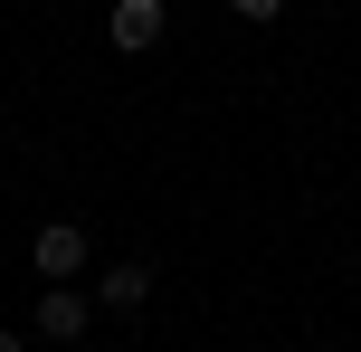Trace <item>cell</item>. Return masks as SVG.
<instances>
[{
	"mask_svg": "<svg viewBox=\"0 0 361 352\" xmlns=\"http://www.w3.org/2000/svg\"><path fill=\"white\" fill-rule=\"evenodd\" d=\"M114 48L124 57H143V48H162V29H171V0H114Z\"/></svg>",
	"mask_w": 361,
	"mask_h": 352,
	"instance_id": "obj_3",
	"label": "cell"
},
{
	"mask_svg": "<svg viewBox=\"0 0 361 352\" xmlns=\"http://www.w3.org/2000/svg\"><path fill=\"white\" fill-rule=\"evenodd\" d=\"M86 324H95V296H76V286H48V296L29 305V334L38 343H76Z\"/></svg>",
	"mask_w": 361,
	"mask_h": 352,
	"instance_id": "obj_2",
	"label": "cell"
},
{
	"mask_svg": "<svg viewBox=\"0 0 361 352\" xmlns=\"http://www.w3.org/2000/svg\"><path fill=\"white\" fill-rule=\"evenodd\" d=\"M143 296H152V267H143V257L105 267V286H95V305H114V315H143Z\"/></svg>",
	"mask_w": 361,
	"mask_h": 352,
	"instance_id": "obj_4",
	"label": "cell"
},
{
	"mask_svg": "<svg viewBox=\"0 0 361 352\" xmlns=\"http://www.w3.org/2000/svg\"><path fill=\"white\" fill-rule=\"evenodd\" d=\"M0 352H19V334H10V324H0Z\"/></svg>",
	"mask_w": 361,
	"mask_h": 352,
	"instance_id": "obj_6",
	"label": "cell"
},
{
	"mask_svg": "<svg viewBox=\"0 0 361 352\" xmlns=\"http://www.w3.org/2000/svg\"><path fill=\"white\" fill-rule=\"evenodd\" d=\"M86 229H76V219H48V229H38V238H29V257H38V277H48V286H76V267H86Z\"/></svg>",
	"mask_w": 361,
	"mask_h": 352,
	"instance_id": "obj_1",
	"label": "cell"
},
{
	"mask_svg": "<svg viewBox=\"0 0 361 352\" xmlns=\"http://www.w3.org/2000/svg\"><path fill=\"white\" fill-rule=\"evenodd\" d=\"M228 10H238V19H257V29H267V19L286 10V0H228Z\"/></svg>",
	"mask_w": 361,
	"mask_h": 352,
	"instance_id": "obj_5",
	"label": "cell"
}]
</instances>
